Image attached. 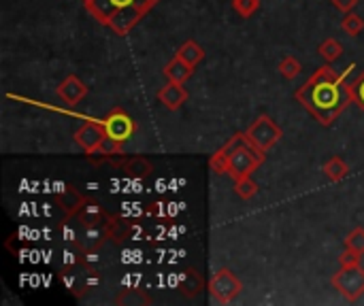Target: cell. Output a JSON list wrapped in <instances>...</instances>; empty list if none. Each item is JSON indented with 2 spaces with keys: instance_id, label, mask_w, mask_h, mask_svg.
<instances>
[{
  "instance_id": "cell-21",
  "label": "cell",
  "mask_w": 364,
  "mask_h": 306,
  "mask_svg": "<svg viewBox=\"0 0 364 306\" xmlns=\"http://www.w3.org/2000/svg\"><path fill=\"white\" fill-rule=\"evenodd\" d=\"M341 28L343 30L349 35V37H358L362 30H364V19L360 17V15H356V13H345V17H343V21H341Z\"/></svg>"
},
{
  "instance_id": "cell-7",
  "label": "cell",
  "mask_w": 364,
  "mask_h": 306,
  "mask_svg": "<svg viewBox=\"0 0 364 306\" xmlns=\"http://www.w3.org/2000/svg\"><path fill=\"white\" fill-rule=\"evenodd\" d=\"M241 291H243V283L228 268H219L209 281V294L219 304H230Z\"/></svg>"
},
{
  "instance_id": "cell-10",
  "label": "cell",
  "mask_w": 364,
  "mask_h": 306,
  "mask_svg": "<svg viewBox=\"0 0 364 306\" xmlns=\"http://www.w3.org/2000/svg\"><path fill=\"white\" fill-rule=\"evenodd\" d=\"M104 138H107V132L102 128V122H86L75 132V143L88 155H92L98 149V145Z\"/></svg>"
},
{
  "instance_id": "cell-8",
  "label": "cell",
  "mask_w": 364,
  "mask_h": 306,
  "mask_svg": "<svg viewBox=\"0 0 364 306\" xmlns=\"http://www.w3.org/2000/svg\"><path fill=\"white\" fill-rule=\"evenodd\" d=\"M102 128H104L109 138H113V141H118L122 145L130 141V138L134 136V130H136L134 119L126 113V108H122V106H113L109 111L107 117L102 119Z\"/></svg>"
},
{
  "instance_id": "cell-12",
  "label": "cell",
  "mask_w": 364,
  "mask_h": 306,
  "mask_svg": "<svg viewBox=\"0 0 364 306\" xmlns=\"http://www.w3.org/2000/svg\"><path fill=\"white\" fill-rule=\"evenodd\" d=\"M158 100L169 111H177V108H181L188 102V90L183 88V83L169 81L164 88L158 90Z\"/></svg>"
},
{
  "instance_id": "cell-26",
  "label": "cell",
  "mask_w": 364,
  "mask_h": 306,
  "mask_svg": "<svg viewBox=\"0 0 364 306\" xmlns=\"http://www.w3.org/2000/svg\"><path fill=\"white\" fill-rule=\"evenodd\" d=\"M360 254H356V251H352V249H347L345 247V251H341V256H339V264H341V268H349V266H360Z\"/></svg>"
},
{
  "instance_id": "cell-16",
  "label": "cell",
  "mask_w": 364,
  "mask_h": 306,
  "mask_svg": "<svg viewBox=\"0 0 364 306\" xmlns=\"http://www.w3.org/2000/svg\"><path fill=\"white\" fill-rule=\"evenodd\" d=\"M175 55H179V58L188 64V66H192V68H196L201 64V60L205 58V49L196 43V41H185L179 49H177V53Z\"/></svg>"
},
{
  "instance_id": "cell-27",
  "label": "cell",
  "mask_w": 364,
  "mask_h": 306,
  "mask_svg": "<svg viewBox=\"0 0 364 306\" xmlns=\"http://www.w3.org/2000/svg\"><path fill=\"white\" fill-rule=\"evenodd\" d=\"M152 300L141 291V289H132V298L128 296H120L118 298V304H149Z\"/></svg>"
},
{
  "instance_id": "cell-1",
  "label": "cell",
  "mask_w": 364,
  "mask_h": 306,
  "mask_svg": "<svg viewBox=\"0 0 364 306\" xmlns=\"http://www.w3.org/2000/svg\"><path fill=\"white\" fill-rule=\"evenodd\" d=\"M354 64H349L341 75L334 70L330 64L320 66L309 81H304L296 90L294 98L298 104H302L309 113L316 117L318 124L324 128H330L334 122L341 117L343 111L354 104L352 90L347 77L352 75Z\"/></svg>"
},
{
  "instance_id": "cell-24",
  "label": "cell",
  "mask_w": 364,
  "mask_h": 306,
  "mask_svg": "<svg viewBox=\"0 0 364 306\" xmlns=\"http://www.w3.org/2000/svg\"><path fill=\"white\" fill-rule=\"evenodd\" d=\"M349 90H352L354 104H358L364 111V70L349 83Z\"/></svg>"
},
{
  "instance_id": "cell-4",
  "label": "cell",
  "mask_w": 364,
  "mask_h": 306,
  "mask_svg": "<svg viewBox=\"0 0 364 306\" xmlns=\"http://www.w3.org/2000/svg\"><path fill=\"white\" fill-rule=\"evenodd\" d=\"M66 228H69L71 245L79 254L88 256L98 251V249L116 234L118 224H77L73 219H66Z\"/></svg>"
},
{
  "instance_id": "cell-15",
  "label": "cell",
  "mask_w": 364,
  "mask_h": 306,
  "mask_svg": "<svg viewBox=\"0 0 364 306\" xmlns=\"http://www.w3.org/2000/svg\"><path fill=\"white\" fill-rule=\"evenodd\" d=\"M122 169L124 173H128L130 177L134 179H147L152 173H154V166L149 164V160L141 157V155H136V157H130L122 164Z\"/></svg>"
},
{
  "instance_id": "cell-13",
  "label": "cell",
  "mask_w": 364,
  "mask_h": 306,
  "mask_svg": "<svg viewBox=\"0 0 364 306\" xmlns=\"http://www.w3.org/2000/svg\"><path fill=\"white\" fill-rule=\"evenodd\" d=\"M86 200L88 198L83 196L79 189H75L73 185H66L64 189H60L58 193H55V204L66 213V217L77 213L83 204H86Z\"/></svg>"
},
{
  "instance_id": "cell-17",
  "label": "cell",
  "mask_w": 364,
  "mask_h": 306,
  "mask_svg": "<svg viewBox=\"0 0 364 306\" xmlns=\"http://www.w3.org/2000/svg\"><path fill=\"white\" fill-rule=\"evenodd\" d=\"M322 171L328 177V181H341V179H345L349 175V166L339 155H332V157L326 160Z\"/></svg>"
},
{
  "instance_id": "cell-25",
  "label": "cell",
  "mask_w": 364,
  "mask_h": 306,
  "mask_svg": "<svg viewBox=\"0 0 364 306\" xmlns=\"http://www.w3.org/2000/svg\"><path fill=\"white\" fill-rule=\"evenodd\" d=\"M92 155H102V157H107V155H122V143H118V141H113V138L107 136Z\"/></svg>"
},
{
  "instance_id": "cell-18",
  "label": "cell",
  "mask_w": 364,
  "mask_h": 306,
  "mask_svg": "<svg viewBox=\"0 0 364 306\" xmlns=\"http://www.w3.org/2000/svg\"><path fill=\"white\" fill-rule=\"evenodd\" d=\"M318 53H320V58L326 62V64H332V62H337L341 55H343V45L339 41H334V39H326L320 47H318Z\"/></svg>"
},
{
  "instance_id": "cell-3",
  "label": "cell",
  "mask_w": 364,
  "mask_h": 306,
  "mask_svg": "<svg viewBox=\"0 0 364 306\" xmlns=\"http://www.w3.org/2000/svg\"><path fill=\"white\" fill-rule=\"evenodd\" d=\"M81 3L96 21L111 28L116 35L126 37L160 0H81Z\"/></svg>"
},
{
  "instance_id": "cell-28",
  "label": "cell",
  "mask_w": 364,
  "mask_h": 306,
  "mask_svg": "<svg viewBox=\"0 0 364 306\" xmlns=\"http://www.w3.org/2000/svg\"><path fill=\"white\" fill-rule=\"evenodd\" d=\"M332 3H334V7H337L339 11L349 13V11L358 5V0H332Z\"/></svg>"
},
{
  "instance_id": "cell-22",
  "label": "cell",
  "mask_w": 364,
  "mask_h": 306,
  "mask_svg": "<svg viewBox=\"0 0 364 306\" xmlns=\"http://www.w3.org/2000/svg\"><path fill=\"white\" fill-rule=\"evenodd\" d=\"M233 9L243 17H251L258 9H260V0H233Z\"/></svg>"
},
{
  "instance_id": "cell-2",
  "label": "cell",
  "mask_w": 364,
  "mask_h": 306,
  "mask_svg": "<svg viewBox=\"0 0 364 306\" xmlns=\"http://www.w3.org/2000/svg\"><path fill=\"white\" fill-rule=\"evenodd\" d=\"M264 157L266 153L251 143L245 136V132H239L219 151L211 155L209 166L213 173L228 175L233 177V181H239V179L251 177V173H256L262 166Z\"/></svg>"
},
{
  "instance_id": "cell-11",
  "label": "cell",
  "mask_w": 364,
  "mask_h": 306,
  "mask_svg": "<svg viewBox=\"0 0 364 306\" xmlns=\"http://www.w3.org/2000/svg\"><path fill=\"white\" fill-rule=\"evenodd\" d=\"M55 94H58V98L66 104H77L81 102L83 98L88 96V88L86 83H83L79 77L75 75H69L58 88H55Z\"/></svg>"
},
{
  "instance_id": "cell-5",
  "label": "cell",
  "mask_w": 364,
  "mask_h": 306,
  "mask_svg": "<svg viewBox=\"0 0 364 306\" xmlns=\"http://www.w3.org/2000/svg\"><path fill=\"white\" fill-rule=\"evenodd\" d=\"M245 136L254 143L260 151H269L273 149L279 141H282V128L277 126V122H273V117H269L266 113L258 115L256 122H251V126L245 130Z\"/></svg>"
},
{
  "instance_id": "cell-23",
  "label": "cell",
  "mask_w": 364,
  "mask_h": 306,
  "mask_svg": "<svg viewBox=\"0 0 364 306\" xmlns=\"http://www.w3.org/2000/svg\"><path fill=\"white\" fill-rule=\"evenodd\" d=\"M345 247L352 249V251L364 256V228H356L347 234L345 238Z\"/></svg>"
},
{
  "instance_id": "cell-6",
  "label": "cell",
  "mask_w": 364,
  "mask_h": 306,
  "mask_svg": "<svg viewBox=\"0 0 364 306\" xmlns=\"http://www.w3.org/2000/svg\"><path fill=\"white\" fill-rule=\"evenodd\" d=\"M330 283L347 302H356L358 298L364 296V268L360 266L341 268L337 274H332Z\"/></svg>"
},
{
  "instance_id": "cell-19",
  "label": "cell",
  "mask_w": 364,
  "mask_h": 306,
  "mask_svg": "<svg viewBox=\"0 0 364 306\" xmlns=\"http://www.w3.org/2000/svg\"><path fill=\"white\" fill-rule=\"evenodd\" d=\"M235 193L241 198V200H249L254 198L258 193V183L251 179V177H245V179H239L235 181Z\"/></svg>"
},
{
  "instance_id": "cell-14",
  "label": "cell",
  "mask_w": 364,
  "mask_h": 306,
  "mask_svg": "<svg viewBox=\"0 0 364 306\" xmlns=\"http://www.w3.org/2000/svg\"><path fill=\"white\" fill-rule=\"evenodd\" d=\"M164 77L169 79V81H173V83H185L192 75H194V68L192 66H188L179 55H175V58L164 66Z\"/></svg>"
},
{
  "instance_id": "cell-9",
  "label": "cell",
  "mask_w": 364,
  "mask_h": 306,
  "mask_svg": "<svg viewBox=\"0 0 364 306\" xmlns=\"http://www.w3.org/2000/svg\"><path fill=\"white\" fill-rule=\"evenodd\" d=\"M96 272L86 264V262H75L69 270H64L62 279H64V285L75 294V296H81L86 289H90L94 283H96Z\"/></svg>"
},
{
  "instance_id": "cell-20",
  "label": "cell",
  "mask_w": 364,
  "mask_h": 306,
  "mask_svg": "<svg viewBox=\"0 0 364 306\" xmlns=\"http://www.w3.org/2000/svg\"><path fill=\"white\" fill-rule=\"evenodd\" d=\"M277 70L282 73V77H284V79L292 81V79H296V77L300 75L302 66H300V62L294 58V55H286V58H284L282 62H279Z\"/></svg>"
}]
</instances>
